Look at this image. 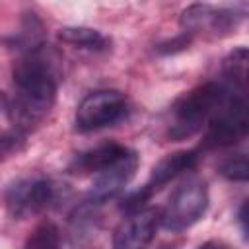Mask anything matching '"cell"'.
Here are the masks:
<instances>
[{
  "label": "cell",
  "mask_w": 249,
  "mask_h": 249,
  "mask_svg": "<svg viewBox=\"0 0 249 249\" xmlns=\"http://www.w3.org/2000/svg\"><path fill=\"white\" fill-rule=\"evenodd\" d=\"M14 97L8 101L6 113L12 128L27 134L41 126L56 103L58 72L45 54L43 47L23 53L14 62Z\"/></svg>",
  "instance_id": "cell-1"
},
{
  "label": "cell",
  "mask_w": 249,
  "mask_h": 249,
  "mask_svg": "<svg viewBox=\"0 0 249 249\" xmlns=\"http://www.w3.org/2000/svg\"><path fill=\"white\" fill-rule=\"evenodd\" d=\"M226 93L228 88L222 82H204L177 97L169 109L167 138L179 142L202 130Z\"/></svg>",
  "instance_id": "cell-2"
},
{
  "label": "cell",
  "mask_w": 249,
  "mask_h": 249,
  "mask_svg": "<svg viewBox=\"0 0 249 249\" xmlns=\"http://www.w3.org/2000/svg\"><path fill=\"white\" fill-rule=\"evenodd\" d=\"M62 187L45 175H29L14 181L4 195L6 210L14 220H25L43 214L58 204Z\"/></svg>",
  "instance_id": "cell-3"
},
{
  "label": "cell",
  "mask_w": 249,
  "mask_h": 249,
  "mask_svg": "<svg viewBox=\"0 0 249 249\" xmlns=\"http://www.w3.org/2000/svg\"><path fill=\"white\" fill-rule=\"evenodd\" d=\"M208 208V187L200 177H189L179 183L160 208V226L167 231H185L195 226Z\"/></svg>",
  "instance_id": "cell-4"
},
{
  "label": "cell",
  "mask_w": 249,
  "mask_h": 249,
  "mask_svg": "<svg viewBox=\"0 0 249 249\" xmlns=\"http://www.w3.org/2000/svg\"><path fill=\"white\" fill-rule=\"evenodd\" d=\"M247 6H212V4H193L181 12V29L189 39L206 37L222 39L231 35L245 19Z\"/></svg>",
  "instance_id": "cell-5"
},
{
  "label": "cell",
  "mask_w": 249,
  "mask_h": 249,
  "mask_svg": "<svg viewBox=\"0 0 249 249\" xmlns=\"http://www.w3.org/2000/svg\"><path fill=\"white\" fill-rule=\"evenodd\" d=\"M130 111L132 103L126 93L119 89H97L80 101L74 124L80 132H95L124 123Z\"/></svg>",
  "instance_id": "cell-6"
},
{
  "label": "cell",
  "mask_w": 249,
  "mask_h": 249,
  "mask_svg": "<svg viewBox=\"0 0 249 249\" xmlns=\"http://www.w3.org/2000/svg\"><path fill=\"white\" fill-rule=\"evenodd\" d=\"M247 97L245 93L228 89L222 103L214 109L206 123L204 148H228L239 144L247 134Z\"/></svg>",
  "instance_id": "cell-7"
},
{
  "label": "cell",
  "mask_w": 249,
  "mask_h": 249,
  "mask_svg": "<svg viewBox=\"0 0 249 249\" xmlns=\"http://www.w3.org/2000/svg\"><path fill=\"white\" fill-rule=\"evenodd\" d=\"M198 158H200V156H198L196 150H183V152H173V154L165 156L163 160H160V161L154 165V169H152L148 181L144 183V187H140L138 191L130 193V195L124 198L123 208H124L126 212L144 208L146 202H148L156 193H160L167 183H171V181H175L177 177H181L183 173L195 169L196 163H198Z\"/></svg>",
  "instance_id": "cell-8"
},
{
  "label": "cell",
  "mask_w": 249,
  "mask_h": 249,
  "mask_svg": "<svg viewBox=\"0 0 249 249\" xmlns=\"http://www.w3.org/2000/svg\"><path fill=\"white\" fill-rule=\"evenodd\" d=\"M160 228V208H138L128 212L113 233V249H148Z\"/></svg>",
  "instance_id": "cell-9"
},
{
  "label": "cell",
  "mask_w": 249,
  "mask_h": 249,
  "mask_svg": "<svg viewBox=\"0 0 249 249\" xmlns=\"http://www.w3.org/2000/svg\"><path fill=\"white\" fill-rule=\"evenodd\" d=\"M132 148L119 144V142H103L99 146H93L89 150H84L74 156V160L68 165V171L74 175H91L95 177L97 173L113 167L121 160H124Z\"/></svg>",
  "instance_id": "cell-10"
},
{
  "label": "cell",
  "mask_w": 249,
  "mask_h": 249,
  "mask_svg": "<svg viewBox=\"0 0 249 249\" xmlns=\"http://www.w3.org/2000/svg\"><path fill=\"white\" fill-rule=\"evenodd\" d=\"M138 161H140L138 154L132 150L124 160H121L113 167L97 173L93 177V183L89 189L91 202H105V200L113 198L117 193H121L134 177V173L138 169Z\"/></svg>",
  "instance_id": "cell-11"
},
{
  "label": "cell",
  "mask_w": 249,
  "mask_h": 249,
  "mask_svg": "<svg viewBox=\"0 0 249 249\" xmlns=\"http://www.w3.org/2000/svg\"><path fill=\"white\" fill-rule=\"evenodd\" d=\"M58 39L74 49L86 51V53H109L111 51V39L107 35H103L99 29H91V27H62L58 31Z\"/></svg>",
  "instance_id": "cell-12"
},
{
  "label": "cell",
  "mask_w": 249,
  "mask_h": 249,
  "mask_svg": "<svg viewBox=\"0 0 249 249\" xmlns=\"http://www.w3.org/2000/svg\"><path fill=\"white\" fill-rule=\"evenodd\" d=\"M222 74H224L222 84L228 89L247 93V49L245 47L233 49L224 58Z\"/></svg>",
  "instance_id": "cell-13"
},
{
  "label": "cell",
  "mask_w": 249,
  "mask_h": 249,
  "mask_svg": "<svg viewBox=\"0 0 249 249\" xmlns=\"http://www.w3.org/2000/svg\"><path fill=\"white\" fill-rule=\"evenodd\" d=\"M21 249H60V231L53 222H41Z\"/></svg>",
  "instance_id": "cell-14"
},
{
  "label": "cell",
  "mask_w": 249,
  "mask_h": 249,
  "mask_svg": "<svg viewBox=\"0 0 249 249\" xmlns=\"http://www.w3.org/2000/svg\"><path fill=\"white\" fill-rule=\"evenodd\" d=\"M25 146H27V134H23L16 128L0 132V161L21 154L25 150Z\"/></svg>",
  "instance_id": "cell-15"
},
{
  "label": "cell",
  "mask_w": 249,
  "mask_h": 249,
  "mask_svg": "<svg viewBox=\"0 0 249 249\" xmlns=\"http://www.w3.org/2000/svg\"><path fill=\"white\" fill-rule=\"evenodd\" d=\"M218 171L230 179V181H247L249 175V167H247V156L245 154H235L230 156L226 160H222V163L218 165Z\"/></svg>",
  "instance_id": "cell-16"
},
{
  "label": "cell",
  "mask_w": 249,
  "mask_h": 249,
  "mask_svg": "<svg viewBox=\"0 0 249 249\" xmlns=\"http://www.w3.org/2000/svg\"><path fill=\"white\" fill-rule=\"evenodd\" d=\"M198 249H231L228 243H224V241H218V239H212V241H206V243H202Z\"/></svg>",
  "instance_id": "cell-17"
},
{
  "label": "cell",
  "mask_w": 249,
  "mask_h": 249,
  "mask_svg": "<svg viewBox=\"0 0 249 249\" xmlns=\"http://www.w3.org/2000/svg\"><path fill=\"white\" fill-rule=\"evenodd\" d=\"M245 210H247V202H243L241 208H239V222H241L243 235H247V214H245Z\"/></svg>",
  "instance_id": "cell-18"
},
{
  "label": "cell",
  "mask_w": 249,
  "mask_h": 249,
  "mask_svg": "<svg viewBox=\"0 0 249 249\" xmlns=\"http://www.w3.org/2000/svg\"><path fill=\"white\" fill-rule=\"evenodd\" d=\"M6 107H8V99L2 95V91H0V115L6 111Z\"/></svg>",
  "instance_id": "cell-19"
}]
</instances>
